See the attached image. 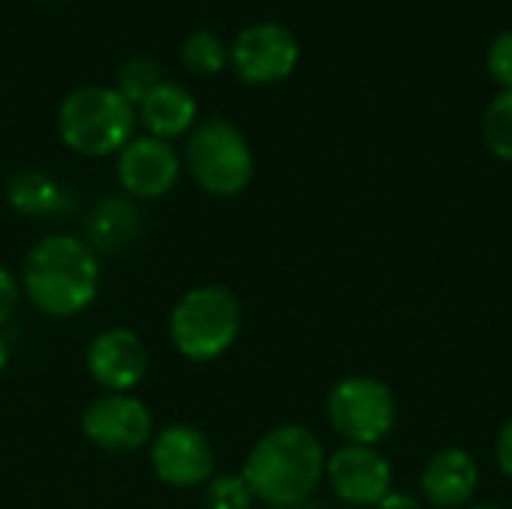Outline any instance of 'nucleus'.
<instances>
[{"mask_svg": "<svg viewBox=\"0 0 512 509\" xmlns=\"http://www.w3.org/2000/svg\"><path fill=\"white\" fill-rule=\"evenodd\" d=\"M327 453L321 438L300 423H282L258 438L243 465L255 501L264 507H300L324 480Z\"/></svg>", "mask_w": 512, "mask_h": 509, "instance_id": "f257e3e1", "label": "nucleus"}, {"mask_svg": "<svg viewBox=\"0 0 512 509\" xmlns=\"http://www.w3.org/2000/svg\"><path fill=\"white\" fill-rule=\"evenodd\" d=\"M99 291L96 252L72 234L42 237L24 258V294L51 318L84 312Z\"/></svg>", "mask_w": 512, "mask_h": 509, "instance_id": "f03ea898", "label": "nucleus"}, {"mask_svg": "<svg viewBox=\"0 0 512 509\" xmlns=\"http://www.w3.org/2000/svg\"><path fill=\"white\" fill-rule=\"evenodd\" d=\"M138 111L114 87H78L72 90L57 111L60 141L87 159H102L120 153L132 141Z\"/></svg>", "mask_w": 512, "mask_h": 509, "instance_id": "7ed1b4c3", "label": "nucleus"}, {"mask_svg": "<svg viewBox=\"0 0 512 509\" xmlns=\"http://www.w3.org/2000/svg\"><path fill=\"white\" fill-rule=\"evenodd\" d=\"M243 306L225 285H201L186 291L168 318L174 348L195 363L222 357L240 336Z\"/></svg>", "mask_w": 512, "mask_h": 509, "instance_id": "20e7f679", "label": "nucleus"}, {"mask_svg": "<svg viewBox=\"0 0 512 509\" xmlns=\"http://www.w3.org/2000/svg\"><path fill=\"white\" fill-rule=\"evenodd\" d=\"M183 162L192 180L216 198L240 195L255 174V156L246 135L222 117H213L192 129V135L186 138Z\"/></svg>", "mask_w": 512, "mask_h": 509, "instance_id": "39448f33", "label": "nucleus"}, {"mask_svg": "<svg viewBox=\"0 0 512 509\" xmlns=\"http://www.w3.org/2000/svg\"><path fill=\"white\" fill-rule=\"evenodd\" d=\"M396 396L372 375H348L327 393V423L345 444L378 447L396 429Z\"/></svg>", "mask_w": 512, "mask_h": 509, "instance_id": "423d86ee", "label": "nucleus"}, {"mask_svg": "<svg viewBox=\"0 0 512 509\" xmlns=\"http://www.w3.org/2000/svg\"><path fill=\"white\" fill-rule=\"evenodd\" d=\"M300 60L297 36L276 21H258L237 33L228 48V63L246 84H276L294 72Z\"/></svg>", "mask_w": 512, "mask_h": 509, "instance_id": "0eeeda50", "label": "nucleus"}, {"mask_svg": "<svg viewBox=\"0 0 512 509\" xmlns=\"http://www.w3.org/2000/svg\"><path fill=\"white\" fill-rule=\"evenodd\" d=\"M324 477L333 495L351 509H375L393 492V465L378 447L342 444L327 456Z\"/></svg>", "mask_w": 512, "mask_h": 509, "instance_id": "6e6552de", "label": "nucleus"}, {"mask_svg": "<svg viewBox=\"0 0 512 509\" xmlns=\"http://www.w3.org/2000/svg\"><path fill=\"white\" fill-rule=\"evenodd\" d=\"M81 429L90 444L105 453H135L153 438V420L141 399L129 393H105L81 414Z\"/></svg>", "mask_w": 512, "mask_h": 509, "instance_id": "1a4fd4ad", "label": "nucleus"}, {"mask_svg": "<svg viewBox=\"0 0 512 509\" xmlns=\"http://www.w3.org/2000/svg\"><path fill=\"white\" fill-rule=\"evenodd\" d=\"M150 465L156 477L174 489L207 486L216 471V450L195 426H165L150 444Z\"/></svg>", "mask_w": 512, "mask_h": 509, "instance_id": "9d476101", "label": "nucleus"}, {"mask_svg": "<svg viewBox=\"0 0 512 509\" xmlns=\"http://www.w3.org/2000/svg\"><path fill=\"white\" fill-rule=\"evenodd\" d=\"M117 177L126 195L138 201H156L168 195L180 180L177 150L153 135L132 138L117 156Z\"/></svg>", "mask_w": 512, "mask_h": 509, "instance_id": "9b49d317", "label": "nucleus"}, {"mask_svg": "<svg viewBox=\"0 0 512 509\" xmlns=\"http://www.w3.org/2000/svg\"><path fill=\"white\" fill-rule=\"evenodd\" d=\"M87 372L108 393H129L147 375V348L135 330L111 327L87 348Z\"/></svg>", "mask_w": 512, "mask_h": 509, "instance_id": "f8f14e48", "label": "nucleus"}, {"mask_svg": "<svg viewBox=\"0 0 512 509\" xmlns=\"http://www.w3.org/2000/svg\"><path fill=\"white\" fill-rule=\"evenodd\" d=\"M480 486V465L462 447L432 453L420 471V495L435 509H465Z\"/></svg>", "mask_w": 512, "mask_h": 509, "instance_id": "ddd939ff", "label": "nucleus"}, {"mask_svg": "<svg viewBox=\"0 0 512 509\" xmlns=\"http://www.w3.org/2000/svg\"><path fill=\"white\" fill-rule=\"evenodd\" d=\"M198 105L195 96L174 81H162L141 105H138V120L153 138L171 141L177 135H186L195 123Z\"/></svg>", "mask_w": 512, "mask_h": 509, "instance_id": "4468645a", "label": "nucleus"}, {"mask_svg": "<svg viewBox=\"0 0 512 509\" xmlns=\"http://www.w3.org/2000/svg\"><path fill=\"white\" fill-rule=\"evenodd\" d=\"M138 210L126 198H102L87 222V246L96 252L126 249L138 237Z\"/></svg>", "mask_w": 512, "mask_h": 509, "instance_id": "2eb2a0df", "label": "nucleus"}, {"mask_svg": "<svg viewBox=\"0 0 512 509\" xmlns=\"http://www.w3.org/2000/svg\"><path fill=\"white\" fill-rule=\"evenodd\" d=\"M6 204L21 216H57L69 198L63 186L42 171H15L6 180Z\"/></svg>", "mask_w": 512, "mask_h": 509, "instance_id": "dca6fc26", "label": "nucleus"}, {"mask_svg": "<svg viewBox=\"0 0 512 509\" xmlns=\"http://www.w3.org/2000/svg\"><path fill=\"white\" fill-rule=\"evenodd\" d=\"M180 60L192 75H219L228 66V48L213 30H195L183 39Z\"/></svg>", "mask_w": 512, "mask_h": 509, "instance_id": "f3484780", "label": "nucleus"}, {"mask_svg": "<svg viewBox=\"0 0 512 509\" xmlns=\"http://www.w3.org/2000/svg\"><path fill=\"white\" fill-rule=\"evenodd\" d=\"M483 141L498 159L512 162V90H501L489 102L483 114Z\"/></svg>", "mask_w": 512, "mask_h": 509, "instance_id": "a211bd4d", "label": "nucleus"}, {"mask_svg": "<svg viewBox=\"0 0 512 509\" xmlns=\"http://www.w3.org/2000/svg\"><path fill=\"white\" fill-rule=\"evenodd\" d=\"M159 84H162L159 66H156L150 57H132V60H126V63L117 69V84H114V90H117L126 102L141 105Z\"/></svg>", "mask_w": 512, "mask_h": 509, "instance_id": "6ab92c4d", "label": "nucleus"}, {"mask_svg": "<svg viewBox=\"0 0 512 509\" xmlns=\"http://www.w3.org/2000/svg\"><path fill=\"white\" fill-rule=\"evenodd\" d=\"M255 495L243 474H213L204 486V507L207 509H252Z\"/></svg>", "mask_w": 512, "mask_h": 509, "instance_id": "aec40b11", "label": "nucleus"}, {"mask_svg": "<svg viewBox=\"0 0 512 509\" xmlns=\"http://www.w3.org/2000/svg\"><path fill=\"white\" fill-rule=\"evenodd\" d=\"M486 66H489V75L504 90H512V30L492 39L489 54H486Z\"/></svg>", "mask_w": 512, "mask_h": 509, "instance_id": "412c9836", "label": "nucleus"}, {"mask_svg": "<svg viewBox=\"0 0 512 509\" xmlns=\"http://www.w3.org/2000/svg\"><path fill=\"white\" fill-rule=\"evenodd\" d=\"M18 297H21V285H18V279H15V276L0 264V324L15 312Z\"/></svg>", "mask_w": 512, "mask_h": 509, "instance_id": "4be33fe9", "label": "nucleus"}, {"mask_svg": "<svg viewBox=\"0 0 512 509\" xmlns=\"http://www.w3.org/2000/svg\"><path fill=\"white\" fill-rule=\"evenodd\" d=\"M495 462H498L501 474L512 480V417L501 426V432L495 438Z\"/></svg>", "mask_w": 512, "mask_h": 509, "instance_id": "5701e85b", "label": "nucleus"}, {"mask_svg": "<svg viewBox=\"0 0 512 509\" xmlns=\"http://www.w3.org/2000/svg\"><path fill=\"white\" fill-rule=\"evenodd\" d=\"M375 509H423V504H420V498L411 495V492H390Z\"/></svg>", "mask_w": 512, "mask_h": 509, "instance_id": "b1692460", "label": "nucleus"}, {"mask_svg": "<svg viewBox=\"0 0 512 509\" xmlns=\"http://www.w3.org/2000/svg\"><path fill=\"white\" fill-rule=\"evenodd\" d=\"M6 363H9V348H6V342H3V336H0V372L6 369Z\"/></svg>", "mask_w": 512, "mask_h": 509, "instance_id": "393cba45", "label": "nucleus"}, {"mask_svg": "<svg viewBox=\"0 0 512 509\" xmlns=\"http://www.w3.org/2000/svg\"><path fill=\"white\" fill-rule=\"evenodd\" d=\"M465 509H504V507H498V504H468Z\"/></svg>", "mask_w": 512, "mask_h": 509, "instance_id": "a878e982", "label": "nucleus"}, {"mask_svg": "<svg viewBox=\"0 0 512 509\" xmlns=\"http://www.w3.org/2000/svg\"><path fill=\"white\" fill-rule=\"evenodd\" d=\"M261 509H288V507H261Z\"/></svg>", "mask_w": 512, "mask_h": 509, "instance_id": "bb28decb", "label": "nucleus"}, {"mask_svg": "<svg viewBox=\"0 0 512 509\" xmlns=\"http://www.w3.org/2000/svg\"><path fill=\"white\" fill-rule=\"evenodd\" d=\"M336 509H351V507H336Z\"/></svg>", "mask_w": 512, "mask_h": 509, "instance_id": "cd10ccee", "label": "nucleus"}]
</instances>
